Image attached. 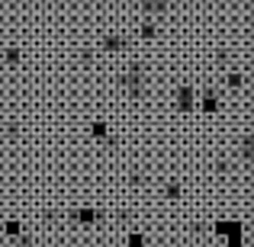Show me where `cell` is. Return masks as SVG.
I'll return each instance as SVG.
<instances>
[{
    "label": "cell",
    "mask_w": 254,
    "mask_h": 247,
    "mask_svg": "<svg viewBox=\"0 0 254 247\" xmlns=\"http://www.w3.org/2000/svg\"><path fill=\"white\" fill-rule=\"evenodd\" d=\"M203 106H206V112L216 109V93H206V97H203Z\"/></svg>",
    "instance_id": "3957f363"
},
{
    "label": "cell",
    "mask_w": 254,
    "mask_h": 247,
    "mask_svg": "<svg viewBox=\"0 0 254 247\" xmlns=\"http://www.w3.org/2000/svg\"><path fill=\"white\" fill-rule=\"evenodd\" d=\"M177 103L184 106V109H190V87H184V90L177 93Z\"/></svg>",
    "instance_id": "7a4b0ae2"
},
{
    "label": "cell",
    "mask_w": 254,
    "mask_h": 247,
    "mask_svg": "<svg viewBox=\"0 0 254 247\" xmlns=\"http://www.w3.org/2000/svg\"><path fill=\"white\" fill-rule=\"evenodd\" d=\"M216 231H222V235H229V244H242V228L232 222H219Z\"/></svg>",
    "instance_id": "6da1fadb"
}]
</instances>
